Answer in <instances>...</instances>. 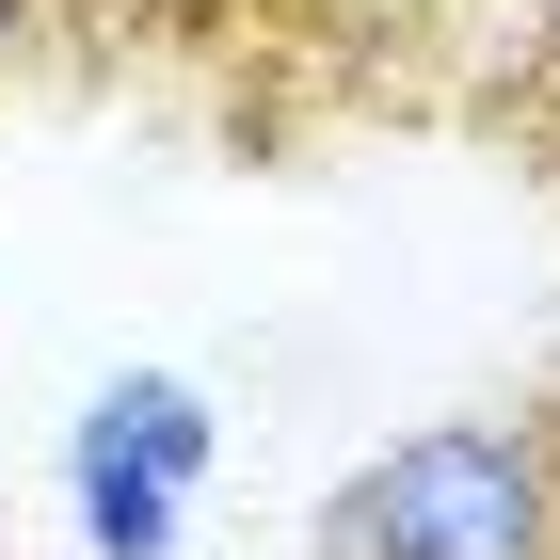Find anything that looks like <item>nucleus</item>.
<instances>
[{"label": "nucleus", "instance_id": "obj_1", "mask_svg": "<svg viewBox=\"0 0 560 560\" xmlns=\"http://www.w3.org/2000/svg\"><path fill=\"white\" fill-rule=\"evenodd\" d=\"M304 560H560V400L417 417L320 497Z\"/></svg>", "mask_w": 560, "mask_h": 560}, {"label": "nucleus", "instance_id": "obj_2", "mask_svg": "<svg viewBox=\"0 0 560 560\" xmlns=\"http://www.w3.org/2000/svg\"><path fill=\"white\" fill-rule=\"evenodd\" d=\"M192 465H209V400L192 385H161V369H129V385H96V417H81V528L113 560H161L176 545V497H192Z\"/></svg>", "mask_w": 560, "mask_h": 560}, {"label": "nucleus", "instance_id": "obj_4", "mask_svg": "<svg viewBox=\"0 0 560 560\" xmlns=\"http://www.w3.org/2000/svg\"><path fill=\"white\" fill-rule=\"evenodd\" d=\"M497 113L560 161V0H513V65H497Z\"/></svg>", "mask_w": 560, "mask_h": 560}, {"label": "nucleus", "instance_id": "obj_5", "mask_svg": "<svg viewBox=\"0 0 560 560\" xmlns=\"http://www.w3.org/2000/svg\"><path fill=\"white\" fill-rule=\"evenodd\" d=\"M16 33H33V0H0V65H16Z\"/></svg>", "mask_w": 560, "mask_h": 560}, {"label": "nucleus", "instance_id": "obj_3", "mask_svg": "<svg viewBox=\"0 0 560 560\" xmlns=\"http://www.w3.org/2000/svg\"><path fill=\"white\" fill-rule=\"evenodd\" d=\"M272 33L304 48V65H337L352 96H417L448 48H465V16L480 0H257Z\"/></svg>", "mask_w": 560, "mask_h": 560}]
</instances>
